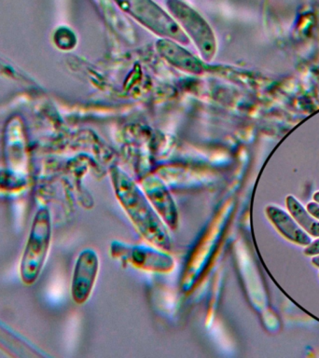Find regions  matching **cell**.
<instances>
[{
    "label": "cell",
    "mask_w": 319,
    "mask_h": 358,
    "mask_svg": "<svg viewBox=\"0 0 319 358\" xmlns=\"http://www.w3.org/2000/svg\"><path fill=\"white\" fill-rule=\"evenodd\" d=\"M285 204L291 217L295 220L296 222L304 229L307 234L313 237L319 238V220L313 217L302 203L292 195H288L285 198Z\"/></svg>",
    "instance_id": "8fae6325"
},
{
    "label": "cell",
    "mask_w": 319,
    "mask_h": 358,
    "mask_svg": "<svg viewBox=\"0 0 319 358\" xmlns=\"http://www.w3.org/2000/svg\"><path fill=\"white\" fill-rule=\"evenodd\" d=\"M313 201L319 203V192H316L315 194H313Z\"/></svg>",
    "instance_id": "9a60e30c"
},
{
    "label": "cell",
    "mask_w": 319,
    "mask_h": 358,
    "mask_svg": "<svg viewBox=\"0 0 319 358\" xmlns=\"http://www.w3.org/2000/svg\"><path fill=\"white\" fill-rule=\"evenodd\" d=\"M52 236V217L50 210L46 207H41L34 215L20 262V277L25 285L35 284L41 276L49 255Z\"/></svg>",
    "instance_id": "7a4b0ae2"
},
{
    "label": "cell",
    "mask_w": 319,
    "mask_h": 358,
    "mask_svg": "<svg viewBox=\"0 0 319 358\" xmlns=\"http://www.w3.org/2000/svg\"><path fill=\"white\" fill-rule=\"evenodd\" d=\"M111 178L115 195L137 231L151 246L169 251L171 240L167 226L145 192L120 168H111Z\"/></svg>",
    "instance_id": "6da1fadb"
},
{
    "label": "cell",
    "mask_w": 319,
    "mask_h": 358,
    "mask_svg": "<svg viewBox=\"0 0 319 358\" xmlns=\"http://www.w3.org/2000/svg\"><path fill=\"white\" fill-rule=\"evenodd\" d=\"M266 215L269 220L276 227L279 234L285 239L297 245L307 246L312 243V240L307 232L298 225L294 218L279 207L268 206L265 208Z\"/></svg>",
    "instance_id": "9c48e42d"
},
{
    "label": "cell",
    "mask_w": 319,
    "mask_h": 358,
    "mask_svg": "<svg viewBox=\"0 0 319 358\" xmlns=\"http://www.w3.org/2000/svg\"><path fill=\"white\" fill-rule=\"evenodd\" d=\"M166 6L171 16L197 48L201 59L213 60L217 53V39L206 19L182 0H166Z\"/></svg>",
    "instance_id": "277c9868"
},
{
    "label": "cell",
    "mask_w": 319,
    "mask_h": 358,
    "mask_svg": "<svg viewBox=\"0 0 319 358\" xmlns=\"http://www.w3.org/2000/svg\"><path fill=\"white\" fill-rule=\"evenodd\" d=\"M306 210L310 213L311 215H313V217H316V220H319V203H316V201H311V203L307 204Z\"/></svg>",
    "instance_id": "4fadbf2b"
},
{
    "label": "cell",
    "mask_w": 319,
    "mask_h": 358,
    "mask_svg": "<svg viewBox=\"0 0 319 358\" xmlns=\"http://www.w3.org/2000/svg\"><path fill=\"white\" fill-rule=\"evenodd\" d=\"M143 185L146 196L165 225L172 229H176L178 221V210L166 187L157 178H148Z\"/></svg>",
    "instance_id": "ba28073f"
},
{
    "label": "cell",
    "mask_w": 319,
    "mask_h": 358,
    "mask_svg": "<svg viewBox=\"0 0 319 358\" xmlns=\"http://www.w3.org/2000/svg\"><path fill=\"white\" fill-rule=\"evenodd\" d=\"M182 46L168 38H160L156 42L157 52L171 66L189 74L201 75L206 72V64Z\"/></svg>",
    "instance_id": "52a82bcc"
},
{
    "label": "cell",
    "mask_w": 319,
    "mask_h": 358,
    "mask_svg": "<svg viewBox=\"0 0 319 358\" xmlns=\"http://www.w3.org/2000/svg\"><path fill=\"white\" fill-rule=\"evenodd\" d=\"M118 7L161 38L172 39L181 45L190 43L176 20L153 0H114Z\"/></svg>",
    "instance_id": "3957f363"
},
{
    "label": "cell",
    "mask_w": 319,
    "mask_h": 358,
    "mask_svg": "<svg viewBox=\"0 0 319 358\" xmlns=\"http://www.w3.org/2000/svg\"><path fill=\"white\" fill-rule=\"evenodd\" d=\"M312 264L319 268V255H316L312 259Z\"/></svg>",
    "instance_id": "5bb4252c"
},
{
    "label": "cell",
    "mask_w": 319,
    "mask_h": 358,
    "mask_svg": "<svg viewBox=\"0 0 319 358\" xmlns=\"http://www.w3.org/2000/svg\"><path fill=\"white\" fill-rule=\"evenodd\" d=\"M111 246L112 255L122 262L131 263L134 267L142 270L169 273L175 267L172 257L166 251L157 248L125 245L114 243Z\"/></svg>",
    "instance_id": "5b68a950"
},
{
    "label": "cell",
    "mask_w": 319,
    "mask_h": 358,
    "mask_svg": "<svg viewBox=\"0 0 319 358\" xmlns=\"http://www.w3.org/2000/svg\"><path fill=\"white\" fill-rule=\"evenodd\" d=\"M304 254L306 256H316L319 255V239L313 241L307 248L304 249Z\"/></svg>",
    "instance_id": "7c38bea8"
},
{
    "label": "cell",
    "mask_w": 319,
    "mask_h": 358,
    "mask_svg": "<svg viewBox=\"0 0 319 358\" xmlns=\"http://www.w3.org/2000/svg\"><path fill=\"white\" fill-rule=\"evenodd\" d=\"M0 349L16 357H41L44 354L28 343L21 335L0 322Z\"/></svg>",
    "instance_id": "30bf717a"
},
{
    "label": "cell",
    "mask_w": 319,
    "mask_h": 358,
    "mask_svg": "<svg viewBox=\"0 0 319 358\" xmlns=\"http://www.w3.org/2000/svg\"><path fill=\"white\" fill-rule=\"evenodd\" d=\"M99 257L92 249H84L78 255L71 280V296L76 303H85L91 296L99 273Z\"/></svg>",
    "instance_id": "8992f818"
}]
</instances>
